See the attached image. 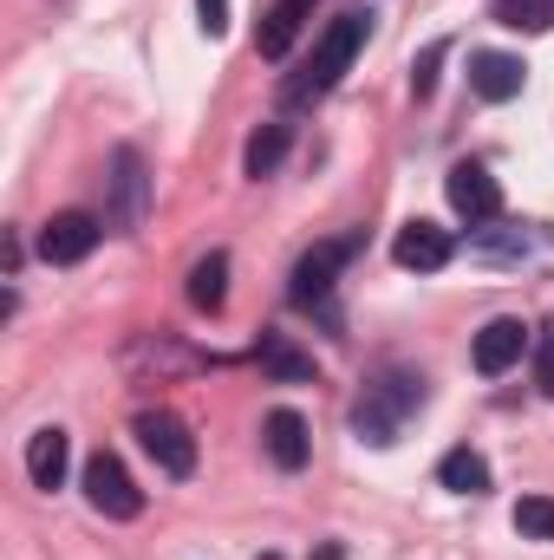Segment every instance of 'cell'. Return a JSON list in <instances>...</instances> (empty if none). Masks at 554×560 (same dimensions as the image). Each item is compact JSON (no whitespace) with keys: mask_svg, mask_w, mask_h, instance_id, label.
Wrapping results in <instances>:
<instances>
[{"mask_svg":"<svg viewBox=\"0 0 554 560\" xmlns=\"http://www.w3.org/2000/svg\"><path fill=\"white\" fill-rule=\"evenodd\" d=\"M424 372H405V365H392V372H379L372 385H366V398L353 405V430L366 436V443H399L405 436V423L424 411Z\"/></svg>","mask_w":554,"mask_h":560,"instance_id":"1","label":"cell"},{"mask_svg":"<svg viewBox=\"0 0 554 560\" xmlns=\"http://www.w3.org/2000/svg\"><path fill=\"white\" fill-rule=\"evenodd\" d=\"M366 33H372V13H339L326 33H320V46H313V59H307V72L300 79H287V105H313V98H326L339 79H346V66H353V52L366 46Z\"/></svg>","mask_w":554,"mask_h":560,"instance_id":"2","label":"cell"},{"mask_svg":"<svg viewBox=\"0 0 554 560\" xmlns=\"http://www.w3.org/2000/svg\"><path fill=\"white\" fill-rule=\"evenodd\" d=\"M359 248H366V235H333V242L307 248V255H300V268H293L287 300H293V306H307V313H326V300H333V280H339V268H346Z\"/></svg>","mask_w":554,"mask_h":560,"instance_id":"3","label":"cell"},{"mask_svg":"<svg viewBox=\"0 0 554 560\" xmlns=\"http://www.w3.org/2000/svg\"><path fill=\"white\" fill-rule=\"evenodd\" d=\"M85 502H92L105 522H138L143 515V489L131 482V469H125L112 450H99V456L85 463Z\"/></svg>","mask_w":554,"mask_h":560,"instance_id":"4","label":"cell"},{"mask_svg":"<svg viewBox=\"0 0 554 560\" xmlns=\"http://www.w3.org/2000/svg\"><path fill=\"white\" fill-rule=\"evenodd\" d=\"M138 443L163 476H176V482L196 476V436H189V423L176 411H138Z\"/></svg>","mask_w":554,"mask_h":560,"instance_id":"5","label":"cell"},{"mask_svg":"<svg viewBox=\"0 0 554 560\" xmlns=\"http://www.w3.org/2000/svg\"><path fill=\"white\" fill-rule=\"evenodd\" d=\"M443 196H450V209L476 229V222H496L503 215V183L483 170V163H457L450 176H443Z\"/></svg>","mask_w":554,"mask_h":560,"instance_id":"6","label":"cell"},{"mask_svg":"<svg viewBox=\"0 0 554 560\" xmlns=\"http://www.w3.org/2000/svg\"><path fill=\"white\" fill-rule=\"evenodd\" d=\"M99 215H85V209H59L46 229H39V255L53 261V268H72V261H85L92 248H99Z\"/></svg>","mask_w":554,"mask_h":560,"instance_id":"7","label":"cell"},{"mask_svg":"<svg viewBox=\"0 0 554 560\" xmlns=\"http://www.w3.org/2000/svg\"><path fill=\"white\" fill-rule=\"evenodd\" d=\"M522 346H529V326H522V319H489V326L476 332V346H470V365H476L483 378H503V372L522 359Z\"/></svg>","mask_w":554,"mask_h":560,"instance_id":"8","label":"cell"},{"mask_svg":"<svg viewBox=\"0 0 554 560\" xmlns=\"http://www.w3.org/2000/svg\"><path fill=\"white\" fill-rule=\"evenodd\" d=\"M450 255H457V248H450V235H443L437 222H405V229H399V242H392V261H399V268H412V275H437Z\"/></svg>","mask_w":554,"mask_h":560,"instance_id":"9","label":"cell"},{"mask_svg":"<svg viewBox=\"0 0 554 560\" xmlns=\"http://www.w3.org/2000/svg\"><path fill=\"white\" fill-rule=\"evenodd\" d=\"M522 79H529V66H522L516 52H476V59H470V92L489 98V105H509V98L522 92Z\"/></svg>","mask_w":554,"mask_h":560,"instance_id":"10","label":"cell"},{"mask_svg":"<svg viewBox=\"0 0 554 560\" xmlns=\"http://www.w3.org/2000/svg\"><path fill=\"white\" fill-rule=\"evenodd\" d=\"M66 463H72V436L59 423H46V430L26 436V482L33 489H59L66 482Z\"/></svg>","mask_w":554,"mask_h":560,"instance_id":"11","label":"cell"},{"mask_svg":"<svg viewBox=\"0 0 554 560\" xmlns=\"http://www.w3.org/2000/svg\"><path fill=\"white\" fill-rule=\"evenodd\" d=\"M262 443H268V456H275V469H307V456H313V436H307V418L300 411H268L262 423Z\"/></svg>","mask_w":554,"mask_h":560,"instance_id":"12","label":"cell"},{"mask_svg":"<svg viewBox=\"0 0 554 560\" xmlns=\"http://www.w3.org/2000/svg\"><path fill=\"white\" fill-rule=\"evenodd\" d=\"M112 189H118V229H138L143 222V196H150L138 150H118V156H112Z\"/></svg>","mask_w":554,"mask_h":560,"instance_id":"13","label":"cell"},{"mask_svg":"<svg viewBox=\"0 0 554 560\" xmlns=\"http://www.w3.org/2000/svg\"><path fill=\"white\" fill-rule=\"evenodd\" d=\"M255 365L280 378V385H313V359L300 352V346H287L280 332H262V346H255Z\"/></svg>","mask_w":554,"mask_h":560,"instance_id":"14","label":"cell"},{"mask_svg":"<svg viewBox=\"0 0 554 560\" xmlns=\"http://www.w3.org/2000/svg\"><path fill=\"white\" fill-rule=\"evenodd\" d=\"M222 300H229V255L209 248V255L189 268V306H196V313H222Z\"/></svg>","mask_w":554,"mask_h":560,"instance_id":"15","label":"cell"},{"mask_svg":"<svg viewBox=\"0 0 554 560\" xmlns=\"http://www.w3.org/2000/svg\"><path fill=\"white\" fill-rule=\"evenodd\" d=\"M437 482H443L450 495H483V489H489V463L463 443V450H450V456L437 463Z\"/></svg>","mask_w":554,"mask_h":560,"instance_id":"16","label":"cell"},{"mask_svg":"<svg viewBox=\"0 0 554 560\" xmlns=\"http://www.w3.org/2000/svg\"><path fill=\"white\" fill-rule=\"evenodd\" d=\"M489 20L509 26V33H549L554 26V0H496Z\"/></svg>","mask_w":554,"mask_h":560,"instance_id":"17","label":"cell"},{"mask_svg":"<svg viewBox=\"0 0 554 560\" xmlns=\"http://www.w3.org/2000/svg\"><path fill=\"white\" fill-rule=\"evenodd\" d=\"M293 39H300V13L280 0L275 13L262 20V33H255V52H262V59H287V52H293Z\"/></svg>","mask_w":554,"mask_h":560,"instance_id":"18","label":"cell"},{"mask_svg":"<svg viewBox=\"0 0 554 560\" xmlns=\"http://www.w3.org/2000/svg\"><path fill=\"white\" fill-rule=\"evenodd\" d=\"M280 156H287V125H262V131L249 138V156H242V170H249V176H275Z\"/></svg>","mask_w":554,"mask_h":560,"instance_id":"19","label":"cell"},{"mask_svg":"<svg viewBox=\"0 0 554 560\" xmlns=\"http://www.w3.org/2000/svg\"><path fill=\"white\" fill-rule=\"evenodd\" d=\"M516 535L522 541H554V495H522L516 502Z\"/></svg>","mask_w":554,"mask_h":560,"instance_id":"20","label":"cell"},{"mask_svg":"<svg viewBox=\"0 0 554 560\" xmlns=\"http://www.w3.org/2000/svg\"><path fill=\"white\" fill-rule=\"evenodd\" d=\"M443 52H450V39H430V46L417 52V66H412V92H417V98H430V92H437V66H443Z\"/></svg>","mask_w":554,"mask_h":560,"instance_id":"21","label":"cell"},{"mask_svg":"<svg viewBox=\"0 0 554 560\" xmlns=\"http://www.w3.org/2000/svg\"><path fill=\"white\" fill-rule=\"evenodd\" d=\"M535 385H542V398H554V332L535 339Z\"/></svg>","mask_w":554,"mask_h":560,"instance_id":"22","label":"cell"},{"mask_svg":"<svg viewBox=\"0 0 554 560\" xmlns=\"http://www.w3.org/2000/svg\"><path fill=\"white\" fill-rule=\"evenodd\" d=\"M196 13H203V33H209V39L229 33V0H196Z\"/></svg>","mask_w":554,"mask_h":560,"instance_id":"23","label":"cell"},{"mask_svg":"<svg viewBox=\"0 0 554 560\" xmlns=\"http://www.w3.org/2000/svg\"><path fill=\"white\" fill-rule=\"evenodd\" d=\"M287 7H293V13H300V20H307V7H313V0H287Z\"/></svg>","mask_w":554,"mask_h":560,"instance_id":"24","label":"cell"},{"mask_svg":"<svg viewBox=\"0 0 554 560\" xmlns=\"http://www.w3.org/2000/svg\"><path fill=\"white\" fill-rule=\"evenodd\" d=\"M268 560H280V555H268Z\"/></svg>","mask_w":554,"mask_h":560,"instance_id":"25","label":"cell"}]
</instances>
